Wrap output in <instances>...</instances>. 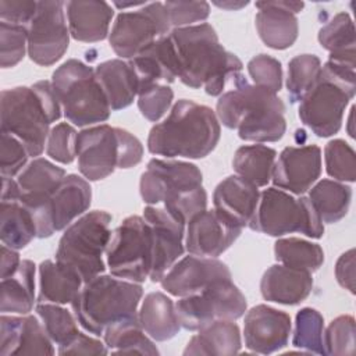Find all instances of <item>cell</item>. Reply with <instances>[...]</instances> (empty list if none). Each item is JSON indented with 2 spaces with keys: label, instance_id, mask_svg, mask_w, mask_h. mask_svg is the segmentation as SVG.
I'll use <instances>...</instances> for the list:
<instances>
[{
  "label": "cell",
  "instance_id": "3",
  "mask_svg": "<svg viewBox=\"0 0 356 356\" xmlns=\"http://www.w3.org/2000/svg\"><path fill=\"white\" fill-rule=\"evenodd\" d=\"M220 134V121L210 107L181 99L168 117L150 129L147 149L164 157L203 159L214 150Z\"/></svg>",
  "mask_w": 356,
  "mask_h": 356
},
{
  "label": "cell",
  "instance_id": "50",
  "mask_svg": "<svg viewBox=\"0 0 356 356\" xmlns=\"http://www.w3.org/2000/svg\"><path fill=\"white\" fill-rule=\"evenodd\" d=\"M171 26L184 28L204 21L210 14L207 1H167L164 3Z\"/></svg>",
  "mask_w": 356,
  "mask_h": 356
},
{
  "label": "cell",
  "instance_id": "46",
  "mask_svg": "<svg viewBox=\"0 0 356 356\" xmlns=\"http://www.w3.org/2000/svg\"><path fill=\"white\" fill-rule=\"evenodd\" d=\"M174 92L167 85H149L138 90V107L140 114L152 121H159L172 103Z\"/></svg>",
  "mask_w": 356,
  "mask_h": 356
},
{
  "label": "cell",
  "instance_id": "43",
  "mask_svg": "<svg viewBox=\"0 0 356 356\" xmlns=\"http://www.w3.org/2000/svg\"><path fill=\"white\" fill-rule=\"evenodd\" d=\"M325 170L330 177L341 182H353L356 178V157L349 143L342 139L330 140L324 147Z\"/></svg>",
  "mask_w": 356,
  "mask_h": 356
},
{
  "label": "cell",
  "instance_id": "22",
  "mask_svg": "<svg viewBox=\"0 0 356 356\" xmlns=\"http://www.w3.org/2000/svg\"><path fill=\"white\" fill-rule=\"evenodd\" d=\"M302 1H257L254 18L260 39L271 49L284 50L291 47L299 32L298 14L303 8Z\"/></svg>",
  "mask_w": 356,
  "mask_h": 356
},
{
  "label": "cell",
  "instance_id": "54",
  "mask_svg": "<svg viewBox=\"0 0 356 356\" xmlns=\"http://www.w3.org/2000/svg\"><path fill=\"white\" fill-rule=\"evenodd\" d=\"M335 277L338 284L355 293V250L349 249L339 256L335 264Z\"/></svg>",
  "mask_w": 356,
  "mask_h": 356
},
{
  "label": "cell",
  "instance_id": "48",
  "mask_svg": "<svg viewBox=\"0 0 356 356\" xmlns=\"http://www.w3.org/2000/svg\"><path fill=\"white\" fill-rule=\"evenodd\" d=\"M248 71L254 85L277 93L282 86L281 63L267 54H257L248 63Z\"/></svg>",
  "mask_w": 356,
  "mask_h": 356
},
{
  "label": "cell",
  "instance_id": "36",
  "mask_svg": "<svg viewBox=\"0 0 356 356\" xmlns=\"http://www.w3.org/2000/svg\"><path fill=\"white\" fill-rule=\"evenodd\" d=\"M36 236L35 218L26 207L18 200L1 202L0 238L3 245L18 250Z\"/></svg>",
  "mask_w": 356,
  "mask_h": 356
},
{
  "label": "cell",
  "instance_id": "13",
  "mask_svg": "<svg viewBox=\"0 0 356 356\" xmlns=\"http://www.w3.org/2000/svg\"><path fill=\"white\" fill-rule=\"evenodd\" d=\"M70 29L65 21V3L38 1L35 17L28 25V54L38 65L49 67L68 49Z\"/></svg>",
  "mask_w": 356,
  "mask_h": 356
},
{
  "label": "cell",
  "instance_id": "37",
  "mask_svg": "<svg viewBox=\"0 0 356 356\" xmlns=\"http://www.w3.org/2000/svg\"><path fill=\"white\" fill-rule=\"evenodd\" d=\"M350 199V186L334 179L318 181L314 186H312L309 193V200L312 202L318 217L323 222L328 224L338 222L346 216Z\"/></svg>",
  "mask_w": 356,
  "mask_h": 356
},
{
  "label": "cell",
  "instance_id": "44",
  "mask_svg": "<svg viewBox=\"0 0 356 356\" xmlns=\"http://www.w3.org/2000/svg\"><path fill=\"white\" fill-rule=\"evenodd\" d=\"M325 355L350 356L355 353V318L352 316H338L334 318L323 335Z\"/></svg>",
  "mask_w": 356,
  "mask_h": 356
},
{
  "label": "cell",
  "instance_id": "7",
  "mask_svg": "<svg viewBox=\"0 0 356 356\" xmlns=\"http://www.w3.org/2000/svg\"><path fill=\"white\" fill-rule=\"evenodd\" d=\"M51 85L65 118L74 125L108 120L111 108L92 67L70 58L53 72Z\"/></svg>",
  "mask_w": 356,
  "mask_h": 356
},
{
  "label": "cell",
  "instance_id": "11",
  "mask_svg": "<svg viewBox=\"0 0 356 356\" xmlns=\"http://www.w3.org/2000/svg\"><path fill=\"white\" fill-rule=\"evenodd\" d=\"M246 299L232 280L217 281L203 291L182 296L175 303L179 325L197 331L217 320H236L246 312Z\"/></svg>",
  "mask_w": 356,
  "mask_h": 356
},
{
  "label": "cell",
  "instance_id": "55",
  "mask_svg": "<svg viewBox=\"0 0 356 356\" xmlns=\"http://www.w3.org/2000/svg\"><path fill=\"white\" fill-rule=\"evenodd\" d=\"M19 264H21V259H19L18 252L15 249H11V248L3 245L1 246V267H0L1 280L13 275L18 270Z\"/></svg>",
  "mask_w": 356,
  "mask_h": 356
},
{
  "label": "cell",
  "instance_id": "20",
  "mask_svg": "<svg viewBox=\"0 0 356 356\" xmlns=\"http://www.w3.org/2000/svg\"><path fill=\"white\" fill-rule=\"evenodd\" d=\"M321 174V149L317 145L288 146L274 164L271 181L275 188L302 195Z\"/></svg>",
  "mask_w": 356,
  "mask_h": 356
},
{
  "label": "cell",
  "instance_id": "6",
  "mask_svg": "<svg viewBox=\"0 0 356 356\" xmlns=\"http://www.w3.org/2000/svg\"><path fill=\"white\" fill-rule=\"evenodd\" d=\"M355 93V68L327 61L299 100V118L317 136H331L341 129L345 108Z\"/></svg>",
  "mask_w": 356,
  "mask_h": 356
},
{
  "label": "cell",
  "instance_id": "32",
  "mask_svg": "<svg viewBox=\"0 0 356 356\" xmlns=\"http://www.w3.org/2000/svg\"><path fill=\"white\" fill-rule=\"evenodd\" d=\"M197 331L188 342L184 355L231 356L241 350V331L234 320H217Z\"/></svg>",
  "mask_w": 356,
  "mask_h": 356
},
{
  "label": "cell",
  "instance_id": "49",
  "mask_svg": "<svg viewBox=\"0 0 356 356\" xmlns=\"http://www.w3.org/2000/svg\"><path fill=\"white\" fill-rule=\"evenodd\" d=\"M28 150L19 139L7 132H1L0 145V172L1 177L13 178L18 175L28 160Z\"/></svg>",
  "mask_w": 356,
  "mask_h": 356
},
{
  "label": "cell",
  "instance_id": "24",
  "mask_svg": "<svg viewBox=\"0 0 356 356\" xmlns=\"http://www.w3.org/2000/svg\"><path fill=\"white\" fill-rule=\"evenodd\" d=\"M65 170L57 167L46 159L36 157L28 163L18 174L17 184L19 186L21 202L36 218L50 200L54 191L65 178Z\"/></svg>",
  "mask_w": 356,
  "mask_h": 356
},
{
  "label": "cell",
  "instance_id": "17",
  "mask_svg": "<svg viewBox=\"0 0 356 356\" xmlns=\"http://www.w3.org/2000/svg\"><path fill=\"white\" fill-rule=\"evenodd\" d=\"M143 218L150 227L153 241V260L149 278L160 282L171 266L184 254L185 224L172 217L164 207L147 206Z\"/></svg>",
  "mask_w": 356,
  "mask_h": 356
},
{
  "label": "cell",
  "instance_id": "8",
  "mask_svg": "<svg viewBox=\"0 0 356 356\" xmlns=\"http://www.w3.org/2000/svg\"><path fill=\"white\" fill-rule=\"evenodd\" d=\"M111 216L102 210L83 214L58 241L56 260L74 268L83 282L104 273L103 253L111 239Z\"/></svg>",
  "mask_w": 356,
  "mask_h": 356
},
{
  "label": "cell",
  "instance_id": "41",
  "mask_svg": "<svg viewBox=\"0 0 356 356\" xmlns=\"http://www.w3.org/2000/svg\"><path fill=\"white\" fill-rule=\"evenodd\" d=\"M324 318L316 309L303 307L296 313L292 345L307 352L325 355L324 350Z\"/></svg>",
  "mask_w": 356,
  "mask_h": 356
},
{
  "label": "cell",
  "instance_id": "4",
  "mask_svg": "<svg viewBox=\"0 0 356 356\" xmlns=\"http://www.w3.org/2000/svg\"><path fill=\"white\" fill-rule=\"evenodd\" d=\"M0 104L1 132L19 139L29 156H40L50 124L57 121L63 111L51 82L39 81L31 88L4 89Z\"/></svg>",
  "mask_w": 356,
  "mask_h": 356
},
{
  "label": "cell",
  "instance_id": "12",
  "mask_svg": "<svg viewBox=\"0 0 356 356\" xmlns=\"http://www.w3.org/2000/svg\"><path fill=\"white\" fill-rule=\"evenodd\" d=\"M164 3H146L135 11L120 13L108 33L111 49L121 58L132 60L145 47L170 33Z\"/></svg>",
  "mask_w": 356,
  "mask_h": 356
},
{
  "label": "cell",
  "instance_id": "35",
  "mask_svg": "<svg viewBox=\"0 0 356 356\" xmlns=\"http://www.w3.org/2000/svg\"><path fill=\"white\" fill-rule=\"evenodd\" d=\"M103 335L106 346L113 353L159 355L152 338L143 331L138 314L108 325Z\"/></svg>",
  "mask_w": 356,
  "mask_h": 356
},
{
  "label": "cell",
  "instance_id": "31",
  "mask_svg": "<svg viewBox=\"0 0 356 356\" xmlns=\"http://www.w3.org/2000/svg\"><path fill=\"white\" fill-rule=\"evenodd\" d=\"M138 318L143 331L157 342L174 338L181 328L175 305L163 292H150L145 296Z\"/></svg>",
  "mask_w": 356,
  "mask_h": 356
},
{
  "label": "cell",
  "instance_id": "1",
  "mask_svg": "<svg viewBox=\"0 0 356 356\" xmlns=\"http://www.w3.org/2000/svg\"><path fill=\"white\" fill-rule=\"evenodd\" d=\"M170 38L178 58V78L184 85L192 89L204 88L207 95L218 96L241 74V60L220 44L210 24L174 28Z\"/></svg>",
  "mask_w": 356,
  "mask_h": 356
},
{
  "label": "cell",
  "instance_id": "16",
  "mask_svg": "<svg viewBox=\"0 0 356 356\" xmlns=\"http://www.w3.org/2000/svg\"><path fill=\"white\" fill-rule=\"evenodd\" d=\"M78 168L83 178L99 181L118 168V134L115 127L100 124L78 132Z\"/></svg>",
  "mask_w": 356,
  "mask_h": 356
},
{
  "label": "cell",
  "instance_id": "28",
  "mask_svg": "<svg viewBox=\"0 0 356 356\" xmlns=\"http://www.w3.org/2000/svg\"><path fill=\"white\" fill-rule=\"evenodd\" d=\"M65 13L70 35L79 42L93 43L108 35L113 8L106 1H67Z\"/></svg>",
  "mask_w": 356,
  "mask_h": 356
},
{
  "label": "cell",
  "instance_id": "42",
  "mask_svg": "<svg viewBox=\"0 0 356 356\" xmlns=\"http://www.w3.org/2000/svg\"><path fill=\"white\" fill-rule=\"evenodd\" d=\"M321 70V61L314 54H299L288 64L286 89L292 103H296L310 89Z\"/></svg>",
  "mask_w": 356,
  "mask_h": 356
},
{
  "label": "cell",
  "instance_id": "19",
  "mask_svg": "<svg viewBox=\"0 0 356 356\" xmlns=\"http://www.w3.org/2000/svg\"><path fill=\"white\" fill-rule=\"evenodd\" d=\"M225 280H231V271L227 264L216 257L191 254L175 261L160 282L170 295L182 298Z\"/></svg>",
  "mask_w": 356,
  "mask_h": 356
},
{
  "label": "cell",
  "instance_id": "18",
  "mask_svg": "<svg viewBox=\"0 0 356 356\" xmlns=\"http://www.w3.org/2000/svg\"><path fill=\"white\" fill-rule=\"evenodd\" d=\"M242 227L214 210H203L186 222L185 249L189 254L217 257L241 235Z\"/></svg>",
  "mask_w": 356,
  "mask_h": 356
},
{
  "label": "cell",
  "instance_id": "9",
  "mask_svg": "<svg viewBox=\"0 0 356 356\" xmlns=\"http://www.w3.org/2000/svg\"><path fill=\"white\" fill-rule=\"evenodd\" d=\"M248 227L270 236L299 232L318 239L324 234L323 221L309 197H293L275 186L260 193L256 211Z\"/></svg>",
  "mask_w": 356,
  "mask_h": 356
},
{
  "label": "cell",
  "instance_id": "38",
  "mask_svg": "<svg viewBox=\"0 0 356 356\" xmlns=\"http://www.w3.org/2000/svg\"><path fill=\"white\" fill-rule=\"evenodd\" d=\"M277 152L264 145H248L236 149L232 167L236 175L259 186H266L273 174Z\"/></svg>",
  "mask_w": 356,
  "mask_h": 356
},
{
  "label": "cell",
  "instance_id": "40",
  "mask_svg": "<svg viewBox=\"0 0 356 356\" xmlns=\"http://www.w3.org/2000/svg\"><path fill=\"white\" fill-rule=\"evenodd\" d=\"M36 314L53 343L58 346L67 345L79 332L75 316L60 305L38 303Z\"/></svg>",
  "mask_w": 356,
  "mask_h": 356
},
{
  "label": "cell",
  "instance_id": "33",
  "mask_svg": "<svg viewBox=\"0 0 356 356\" xmlns=\"http://www.w3.org/2000/svg\"><path fill=\"white\" fill-rule=\"evenodd\" d=\"M318 42L330 51L328 61L355 68V26L348 13H338L323 25Z\"/></svg>",
  "mask_w": 356,
  "mask_h": 356
},
{
  "label": "cell",
  "instance_id": "39",
  "mask_svg": "<svg viewBox=\"0 0 356 356\" xmlns=\"http://www.w3.org/2000/svg\"><path fill=\"white\" fill-rule=\"evenodd\" d=\"M275 259L288 267L313 273L324 263V252L320 245L300 238H282L274 245Z\"/></svg>",
  "mask_w": 356,
  "mask_h": 356
},
{
  "label": "cell",
  "instance_id": "34",
  "mask_svg": "<svg viewBox=\"0 0 356 356\" xmlns=\"http://www.w3.org/2000/svg\"><path fill=\"white\" fill-rule=\"evenodd\" d=\"M35 271L31 260H21L18 270L1 280L0 310L3 313L28 314L35 303Z\"/></svg>",
  "mask_w": 356,
  "mask_h": 356
},
{
  "label": "cell",
  "instance_id": "27",
  "mask_svg": "<svg viewBox=\"0 0 356 356\" xmlns=\"http://www.w3.org/2000/svg\"><path fill=\"white\" fill-rule=\"evenodd\" d=\"M313 289L312 273L274 264L266 270L260 281V292L268 302L281 305H298Z\"/></svg>",
  "mask_w": 356,
  "mask_h": 356
},
{
  "label": "cell",
  "instance_id": "14",
  "mask_svg": "<svg viewBox=\"0 0 356 356\" xmlns=\"http://www.w3.org/2000/svg\"><path fill=\"white\" fill-rule=\"evenodd\" d=\"M202 181L200 170L192 163L152 159L140 175L139 191L145 203L156 206L200 188Z\"/></svg>",
  "mask_w": 356,
  "mask_h": 356
},
{
  "label": "cell",
  "instance_id": "45",
  "mask_svg": "<svg viewBox=\"0 0 356 356\" xmlns=\"http://www.w3.org/2000/svg\"><path fill=\"white\" fill-rule=\"evenodd\" d=\"M28 51V26L0 22V65H17Z\"/></svg>",
  "mask_w": 356,
  "mask_h": 356
},
{
  "label": "cell",
  "instance_id": "21",
  "mask_svg": "<svg viewBox=\"0 0 356 356\" xmlns=\"http://www.w3.org/2000/svg\"><path fill=\"white\" fill-rule=\"evenodd\" d=\"M291 317L267 305L252 307L245 316V345L254 353L268 355L288 345Z\"/></svg>",
  "mask_w": 356,
  "mask_h": 356
},
{
  "label": "cell",
  "instance_id": "5",
  "mask_svg": "<svg viewBox=\"0 0 356 356\" xmlns=\"http://www.w3.org/2000/svg\"><path fill=\"white\" fill-rule=\"evenodd\" d=\"M143 289L138 282L100 274L83 282L71 302L78 324L93 335L128 317L136 316Z\"/></svg>",
  "mask_w": 356,
  "mask_h": 356
},
{
  "label": "cell",
  "instance_id": "2",
  "mask_svg": "<svg viewBox=\"0 0 356 356\" xmlns=\"http://www.w3.org/2000/svg\"><path fill=\"white\" fill-rule=\"evenodd\" d=\"M231 82L234 88L217 100V118L229 129H236L243 140L277 142L285 134V106L277 93L249 83L242 74Z\"/></svg>",
  "mask_w": 356,
  "mask_h": 356
},
{
  "label": "cell",
  "instance_id": "56",
  "mask_svg": "<svg viewBox=\"0 0 356 356\" xmlns=\"http://www.w3.org/2000/svg\"><path fill=\"white\" fill-rule=\"evenodd\" d=\"M214 4L220 8L225 10H239L245 6H248V1H214Z\"/></svg>",
  "mask_w": 356,
  "mask_h": 356
},
{
  "label": "cell",
  "instance_id": "30",
  "mask_svg": "<svg viewBox=\"0 0 356 356\" xmlns=\"http://www.w3.org/2000/svg\"><path fill=\"white\" fill-rule=\"evenodd\" d=\"M82 285L81 275L57 260H44L39 266V303H71Z\"/></svg>",
  "mask_w": 356,
  "mask_h": 356
},
{
  "label": "cell",
  "instance_id": "47",
  "mask_svg": "<svg viewBox=\"0 0 356 356\" xmlns=\"http://www.w3.org/2000/svg\"><path fill=\"white\" fill-rule=\"evenodd\" d=\"M76 131L67 122L53 127L46 140V153L53 160L70 164L76 157Z\"/></svg>",
  "mask_w": 356,
  "mask_h": 356
},
{
  "label": "cell",
  "instance_id": "23",
  "mask_svg": "<svg viewBox=\"0 0 356 356\" xmlns=\"http://www.w3.org/2000/svg\"><path fill=\"white\" fill-rule=\"evenodd\" d=\"M0 355H54L53 341L35 316L0 317Z\"/></svg>",
  "mask_w": 356,
  "mask_h": 356
},
{
  "label": "cell",
  "instance_id": "26",
  "mask_svg": "<svg viewBox=\"0 0 356 356\" xmlns=\"http://www.w3.org/2000/svg\"><path fill=\"white\" fill-rule=\"evenodd\" d=\"M260 192L257 186L239 175H231L222 179L214 189V209L239 227L249 225Z\"/></svg>",
  "mask_w": 356,
  "mask_h": 356
},
{
  "label": "cell",
  "instance_id": "15",
  "mask_svg": "<svg viewBox=\"0 0 356 356\" xmlns=\"http://www.w3.org/2000/svg\"><path fill=\"white\" fill-rule=\"evenodd\" d=\"M90 200L89 182L76 174L65 175L43 211L35 218L38 238H49L54 232L65 229L89 209Z\"/></svg>",
  "mask_w": 356,
  "mask_h": 356
},
{
  "label": "cell",
  "instance_id": "52",
  "mask_svg": "<svg viewBox=\"0 0 356 356\" xmlns=\"http://www.w3.org/2000/svg\"><path fill=\"white\" fill-rule=\"evenodd\" d=\"M118 134V168H131L140 163L143 146L131 132L117 128Z\"/></svg>",
  "mask_w": 356,
  "mask_h": 356
},
{
  "label": "cell",
  "instance_id": "10",
  "mask_svg": "<svg viewBox=\"0 0 356 356\" xmlns=\"http://www.w3.org/2000/svg\"><path fill=\"white\" fill-rule=\"evenodd\" d=\"M153 241L143 217H127L111 234L106 261L111 275L132 282H143L152 268Z\"/></svg>",
  "mask_w": 356,
  "mask_h": 356
},
{
  "label": "cell",
  "instance_id": "29",
  "mask_svg": "<svg viewBox=\"0 0 356 356\" xmlns=\"http://www.w3.org/2000/svg\"><path fill=\"white\" fill-rule=\"evenodd\" d=\"M95 74L114 111L128 107L138 95L139 82L129 61L122 58L103 61L95 68Z\"/></svg>",
  "mask_w": 356,
  "mask_h": 356
},
{
  "label": "cell",
  "instance_id": "51",
  "mask_svg": "<svg viewBox=\"0 0 356 356\" xmlns=\"http://www.w3.org/2000/svg\"><path fill=\"white\" fill-rule=\"evenodd\" d=\"M38 1L25 0H1L0 19L3 22L28 26L35 17Z\"/></svg>",
  "mask_w": 356,
  "mask_h": 356
},
{
  "label": "cell",
  "instance_id": "25",
  "mask_svg": "<svg viewBox=\"0 0 356 356\" xmlns=\"http://www.w3.org/2000/svg\"><path fill=\"white\" fill-rule=\"evenodd\" d=\"M129 64L138 76V90L149 85H167L178 78V58L170 33L145 47Z\"/></svg>",
  "mask_w": 356,
  "mask_h": 356
},
{
  "label": "cell",
  "instance_id": "53",
  "mask_svg": "<svg viewBox=\"0 0 356 356\" xmlns=\"http://www.w3.org/2000/svg\"><path fill=\"white\" fill-rule=\"evenodd\" d=\"M108 348L99 339L78 332L67 345L58 346V355H107Z\"/></svg>",
  "mask_w": 356,
  "mask_h": 356
}]
</instances>
